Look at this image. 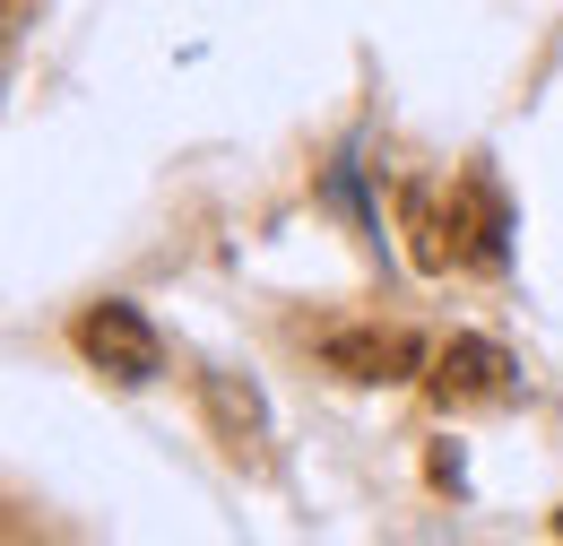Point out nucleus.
<instances>
[{
	"instance_id": "2",
	"label": "nucleus",
	"mask_w": 563,
	"mask_h": 546,
	"mask_svg": "<svg viewBox=\"0 0 563 546\" xmlns=\"http://www.w3.org/2000/svg\"><path fill=\"white\" fill-rule=\"evenodd\" d=\"M78 356L96 364V373H113V382H156V364H165V347L147 330L131 304H96V313H78Z\"/></svg>"
},
{
	"instance_id": "5",
	"label": "nucleus",
	"mask_w": 563,
	"mask_h": 546,
	"mask_svg": "<svg viewBox=\"0 0 563 546\" xmlns=\"http://www.w3.org/2000/svg\"><path fill=\"white\" fill-rule=\"evenodd\" d=\"M555 529H563V512H555Z\"/></svg>"
},
{
	"instance_id": "4",
	"label": "nucleus",
	"mask_w": 563,
	"mask_h": 546,
	"mask_svg": "<svg viewBox=\"0 0 563 546\" xmlns=\"http://www.w3.org/2000/svg\"><path fill=\"white\" fill-rule=\"evenodd\" d=\"M321 356H330L347 382H408V373L424 364V347L408 339V330H330Z\"/></svg>"
},
{
	"instance_id": "3",
	"label": "nucleus",
	"mask_w": 563,
	"mask_h": 546,
	"mask_svg": "<svg viewBox=\"0 0 563 546\" xmlns=\"http://www.w3.org/2000/svg\"><path fill=\"white\" fill-rule=\"evenodd\" d=\"M433 400L442 408H494V400H511L520 382H511V356L503 347H486V339H451L442 356H433Z\"/></svg>"
},
{
	"instance_id": "1",
	"label": "nucleus",
	"mask_w": 563,
	"mask_h": 546,
	"mask_svg": "<svg viewBox=\"0 0 563 546\" xmlns=\"http://www.w3.org/2000/svg\"><path fill=\"white\" fill-rule=\"evenodd\" d=\"M399 217H408V234H417L424 270H503L511 217H503V200H494L486 174H468V183H451V192L408 183V192H399Z\"/></svg>"
}]
</instances>
